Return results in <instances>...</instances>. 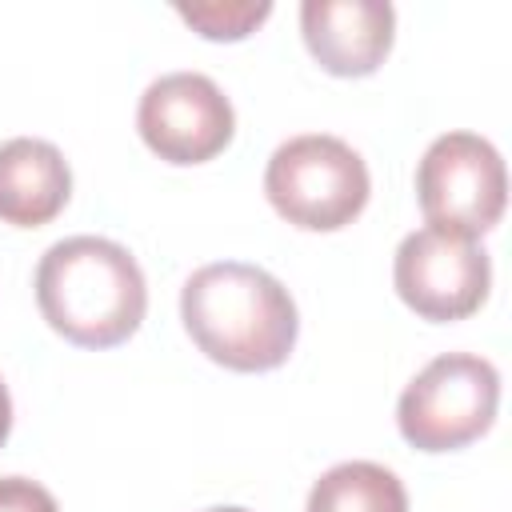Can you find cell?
<instances>
[{
	"label": "cell",
	"mask_w": 512,
	"mask_h": 512,
	"mask_svg": "<svg viewBox=\"0 0 512 512\" xmlns=\"http://www.w3.org/2000/svg\"><path fill=\"white\" fill-rule=\"evenodd\" d=\"M180 320L196 348L232 372L280 368L300 332L288 288L240 260L196 268L180 292Z\"/></svg>",
	"instance_id": "cell-1"
},
{
	"label": "cell",
	"mask_w": 512,
	"mask_h": 512,
	"mask_svg": "<svg viewBox=\"0 0 512 512\" xmlns=\"http://www.w3.org/2000/svg\"><path fill=\"white\" fill-rule=\"evenodd\" d=\"M40 316L80 348L124 344L144 312L148 284L136 256L104 236L56 240L36 264Z\"/></svg>",
	"instance_id": "cell-2"
},
{
	"label": "cell",
	"mask_w": 512,
	"mask_h": 512,
	"mask_svg": "<svg viewBox=\"0 0 512 512\" xmlns=\"http://www.w3.org/2000/svg\"><path fill=\"white\" fill-rule=\"evenodd\" d=\"M368 188L372 180L360 152L328 132L284 140L264 168L268 204L308 232H336L352 224L368 204Z\"/></svg>",
	"instance_id": "cell-3"
},
{
	"label": "cell",
	"mask_w": 512,
	"mask_h": 512,
	"mask_svg": "<svg viewBox=\"0 0 512 512\" xmlns=\"http://www.w3.org/2000/svg\"><path fill=\"white\" fill-rule=\"evenodd\" d=\"M500 404V372L472 352H444L400 392V436L420 452H456L480 440Z\"/></svg>",
	"instance_id": "cell-4"
},
{
	"label": "cell",
	"mask_w": 512,
	"mask_h": 512,
	"mask_svg": "<svg viewBox=\"0 0 512 512\" xmlns=\"http://www.w3.org/2000/svg\"><path fill=\"white\" fill-rule=\"evenodd\" d=\"M416 200L428 228L480 236L504 216L508 176L500 152L476 132H444L416 164Z\"/></svg>",
	"instance_id": "cell-5"
},
{
	"label": "cell",
	"mask_w": 512,
	"mask_h": 512,
	"mask_svg": "<svg viewBox=\"0 0 512 512\" xmlns=\"http://www.w3.org/2000/svg\"><path fill=\"white\" fill-rule=\"evenodd\" d=\"M392 280L400 300L436 324L472 316L492 284L488 252L472 236L444 228H416L400 240L392 260Z\"/></svg>",
	"instance_id": "cell-6"
},
{
	"label": "cell",
	"mask_w": 512,
	"mask_h": 512,
	"mask_svg": "<svg viewBox=\"0 0 512 512\" xmlns=\"http://www.w3.org/2000/svg\"><path fill=\"white\" fill-rule=\"evenodd\" d=\"M144 144L168 164H204L236 132L232 100L204 72H168L152 80L136 108Z\"/></svg>",
	"instance_id": "cell-7"
},
{
	"label": "cell",
	"mask_w": 512,
	"mask_h": 512,
	"mask_svg": "<svg viewBox=\"0 0 512 512\" xmlns=\"http://www.w3.org/2000/svg\"><path fill=\"white\" fill-rule=\"evenodd\" d=\"M300 32L324 72L368 76L392 48L396 12L388 0H304Z\"/></svg>",
	"instance_id": "cell-8"
},
{
	"label": "cell",
	"mask_w": 512,
	"mask_h": 512,
	"mask_svg": "<svg viewBox=\"0 0 512 512\" xmlns=\"http://www.w3.org/2000/svg\"><path fill=\"white\" fill-rule=\"evenodd\" d=\"M72 196V172L56 144L40 136H12L0 144V220L40 228Z\"/></svg>",
	"instance_id": "cell-9"
},
{
	"label": "cell",
	"mask_w": 512,
	"mask_h": 512,
	"mask_svg": "<svg viewBox=\"0 0 512 512\" xmlns=\"http://www.w3.org/2000/svg\"><path fill=\"white\" fill-rule=\"evenodd\" d=\"M304 512H408V492L384 464L344 460L312 484Z\"/></svg>",
	"instance_id": "cell-10"
},
{
	"label": "cell",
	"mask_w": 512,
	"mask_h": 512,
	"mask_svg": "<svg viewBox=\"0 0 512 512\" xmlns=\"http://www.w3.org/2000/svg\"><path fill=\"white\" fill-rule=\"evenodd\" d=\"M176 16L192 24L204 40H244L272 16L268 0H204V4H176Z\"/></svg>",
	"instance_id": "cell-11"
},
{
	"label": "cell",
	"mask_w": 512,
	"mask_h": 512,
	"mask_svg": "<svg viewBox=\"0 0 512 512\" xmlns=\"http://www.w3.org/2000/svg\"><path fill=\"white\" fill-rule=\"evenodd\" d=\"M0 512H60V508L44 484L24 480V476H4L0 480Z\"/></svg>",
	"instance_id": "cell-12"
},
{
	"label": "cell",
	"mask_w": 512,
	"mask_h": 512,
	"mask_svg": "<svg viewBox=\"0 0 512 512\" xmlns=\"http://www.w3.org/2000/svg\"><path fill=\"white\" fill-rule=\"evenodd\" d=\"M8 432H12V396H8V388L0 380V444L8 440Z\"/></svg>",
	"instance_id": "cell-13"
},
{
	"label": "cell",
	"mask_w": 512,
	"mask_h": 512,
	"mask_svg": "<svg viewBox=\"0 0 512 512\" xmlns=\"http://www.w3.org/2000/svg\"><path fill=\"white\" fill-rule=\"evenodd\" d=\"M208 512H248V508H236V504H224V508H208Z\"/></svg>",
	"instance_id": "cell-14"
}]
</instances>
